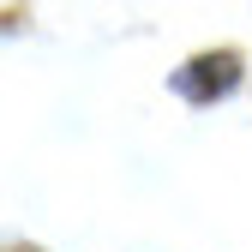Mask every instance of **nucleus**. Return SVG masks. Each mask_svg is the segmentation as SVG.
Wrapping results in <instances>:
<instances>
[{
    "mask_svg": "<svg viewBox=\"0 0 252 252\" xmlns=\"http://www.w3.org/2000/svg\"><path fill=\"white\" fill-rule=\"evenodd\" d=\"M174 84V96H186V102H222L228 96V90L240 84V54L234 48H210V54H192V60H186V66L168 78Z\"/></svg>",
    "mask_w": 252,
    "mask_h": 252,
    "instance_id": "obj_1",
    "label": "nucleus"
}]
</instances>
